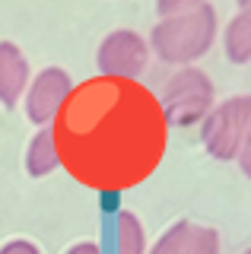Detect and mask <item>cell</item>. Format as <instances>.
<instances>
[{
	"instance_id": "18",
	"label": "cell",
	"mask_w": 251,
	"mask_h": 254,
	"mask_svg": "<svg viewBox=\"0 0 251 254\" xmlns=\"http://www.w3.org/2000/svg\"><path fill=\"white\" fill-rule=\"evenodd\" d=\"M245 254H251V248H248V251H245Z\"/></svg>"
},
{
	"instance_id": "3",
	"label": "cell",
	"mask_w": 251,
	"mask_h": 254,
	"mask_svg": "<svg viewBox=\"0 0 251 254\" xmlns=\"http://www.w3.org/2000/svg\"><path fill=\"white\" fill-rule=\"evenodd\" d=\"M159 111L166 127H191L203 124V118L213 111V83L200 67H182L166 79Z\"/></svg>"
},
{
	"instance_id": "1",
	"label": "cell",
	"mask_w": 251,
	"mask_h": 254,
	"mask_svg": "<svg viewBox=\"0 0 251 254\" xmlns=\"http://www.w3.org/2000/svg\"><path fill=\"white\" fill-rule=\"evenodd\" d=\"M54 127L61 165L102 194L140 185L166 149L159 102L124 79H89L76 86Z\"/></svg>"
},
{
	"instance_id": "2",
	"label": "cell",
	"mask_w": 251,
	"mask_h": 254,
	"mask_svg": "<svg viewBox=\"0 0 251 254\" xmlns=\"http://www.w3.org/2000/svg\"><path fill=\"white\" fill-rule=\"evenodd\" d=\"M216 10L210 3H200L188 13L162 16L150 32V51L162 64L175 67H194L216 42Z\"/></svg>"
},
{
	"instance_id": "13",
	"label": "cell",
	"mask_w": 251,
	"mask_h": 254,
	"mask_svg": "<svg viewBox=\"0 0 251 254\" xmlns=\"http://www.w3.org/2000/svg\"><path fill=\"white\" fill-rule=\"evenodd\" d=\"M203 0H156V10L159 16H175V13H188L194 6H200Z\"/></svg>"
},
{
	"instance_id": "10",
	"label": "cell",
	"mask_w": 251,
	"mask_h": 254,
	"mask_svg": "<svg viewBox=\"0 0 251 254\" xmlns=\"http://www.w3.org/2000/svg\"><path fill=\"white\" fill-rule=\"evenodd\" d=\"M115 235H118V245H115L118 254H146V229L134 213L127 210L118 213Z\"/></svg>"
},
{
	"instance_id": "8",
	"label": "cell",
	"mask_w": 251,
	"mask_h": 254,
	"mask_svg": "<svg viewBox=\"0 0 251 254\" xmlns=\"http://www.w3.org/2000/svg\"><path fill=\"white\" fill-rule=\"evenodd\" d=\"M61 165V153H58V137L54 127H42L26 146V172L32 178H45Z\"/></svg>"
},
{
	"instance_id": "6",
	"label": "cell",
	"mask_w": 251,
	"mask_h": 254,
	"mask_svg": "<svg viewBox=\"0 0 251 254\" xmlns=\"http://www.w3.org/2000/svg\"><path fill=\"white\" fill-rule=\"evenodd\" d=\"M73 76L61 67H45L38 70L35 79H29V89L22 95L26 102V118L38 127H51L58 121L61 108L67 105V99L73 95Z\"/></svg>"
},
{
	"instance_id": "9",
	"label": "cell",
	"mask_w": 251,
	"mask_h": 254,
	"mask_svg": "<svg viewBox=\"0 0 251 254\" xmlns=\"http://www.w3.org/2000/svg\"><path fill=\"white\" fill-rule=\"evenodd\" d=\"M223 48L232 64H248L251 61V6H242L229 19L223 32Z\"/></svg>"
},
{
	"instance_id": "15",
	"label": "cell",
	"mask_w": 251,
	"mask_h": 254,
	"mask_svg": "<svg viewBox=\"0 0 251 254\" xmlns=\"http://www.w3.org/2000/svg\"><path fill=\"white\" fill-rule=\"evenodd\" d=\"M239 165H242V172L251 178V127H248V133H245V140H242V149H239Z\"/></svg>"
},
{
	"instance_id": "4",
	"label": "cell",
	"mask_w": 251,
	"mask_h": 254,
	"mask_svg": "<svg viewBox=\"0 0 251 254\" xmlns=\"http://www.w3.org/2000/svg\"><path fill=\"white\" fill-rule=\"evenodd\" d=\"M248 127H251V95H232L203 118L200 127L203 149L219 162H232V159H239Z\"/></svg>"
},
{
	"instance_id": "14",
	"label": "cell",
	"mask_w": 251,
	"mask_h": 254,
	"mask_svg": "<svg viewBox=\"0 0 251 254\" xmlns=\"http://www.w3.org/2000/svg\"><path fill=\"white\" fill-rule=\"evenodd\" d=\"M0 254H42V248L35 242H26V238H13L0 248Z\"/></svg>"
},
{
	"instance_id": "16",
	"label": "cell",
	"mask_w": 251,
	"mask_h": 254,
	"mask_svg": "<svg viewBox=\"0 0 251 254\" xmlns=\"http://www.w3.org/2000/svg\"><path fill=\"white\" fill-rule=\"evenodd\" d=\"M64 254H102V248L96 242H76V245H70Z\"/></svg>"
},
{
	"instance_id": "5",
	"label": "cell",
	"mask_w": 251,
	"mask_h": 254,
	"mask_svg": "<svg viewBox=\"0 0 251 254\" xmlns=\"http://www.w3.org/2000/svg\"><path fill=\"white\" fill-rule=\"evenodd\" d=\"M150 64V42L134 29H115L102 38L96 51V67L99 76L105 79H124L137 83V76Z\"/></svg>"
},
{
	"instance_id": "11",
	"label": "cell",
	"mask_w": 251,
	"mask_h": 254,
	"mask_svg": "<svg viewBox=\"0 0 251 254\" xmlns=\"http://www.w3.org/2000/svg\"><path fill=\"white\" fill-rule=\"evenodd\" d=\"M182 254H219V232L210 226H191L185 235Z\"/></svg>"
},
{
	"instance_id": "17",
	"label": "cell",
	"mask_w": 251,
	"mask_h": 254,
	"mask_svg": "<svg viewBox=\"0 0 251 254\" xmlns=\"http://www.w3.org/2000/svg\"><path fill=\"white\" fill-rule=\"evenodd\" d=\"M239 3H242V6H251V0H239Z\"/></svg>"
},
{
	"instance_id": "7",
	"label": "cell",
	"mask_w": 251,
	"mask_h": 254,
	"mask_svg": "<svg viewBox=\"0 0 251 254\" xmlns=\"http://www.w3.org/2000/svg\"><path fill=\"white\" fill-rule=\"evenodd\" d=\"M29 61L19 51V45L13 42H0V105L3 108H16L22 102V95L29 89Z\"/></svg>"
},
{
	"instance_id": "12",
	"label": "cell",
	"mask_w": 251,
	"mask_h": 254,
	"mask_svg": "<svg viewBox=\"0 0 251 254\" xmlns=\"http://www.w3.org/2000/svg\"><path fill=\"white\" fill-rule=\"evenodd\" d=\"M188 229H191V222H185V219L182 222H172L166 232H162V238L146 254H182V245H185Z\"/></svg>"
}]
</instances>
